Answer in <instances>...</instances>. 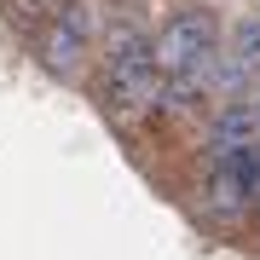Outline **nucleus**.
Segmentation results:
<instances>
[{"mask_svg": "<svg viewBox=\"0 0 260 260\" xmlns=\"http://www.w3.org/2000/svg\"><path fill=\"white\" fill-rule=\"evenodd\" d=\"M93 104L104 121L121 133H139L162 93V70H156V47H150V18L133 6L104 12V35H99V58H93Z\"/></svg>", "mask_w": 260, "mask_h": 260, "instance_id": "nucleus-1", "label": "nucleus"}, {"mask_svg": "<svg viewBox=\"0 0 260 260\" xmlns=\"http://www.w3.org/2000/svg\"><path fill=\"white\" fill-rule=\"evenodd\" d=\"M185 208L214 237L254 232L260 208V145L249 150H197L185 156Z\"/></svg>", "mask_w": 260, "mask_h": 260, "instance_id": "nucleus-2", "label": "nucleus"}, {"mask_svg": "<svg viewBox=\"0 0 260 260\" xmlns=\"http://www.w3.org/2000/svg\"><path fill=\"white\" fill-rule=\"evenodd\" d=\"M99 35H104V6H99V0H64V6L41 23V35L29 41V58L41 64L47 81L75 87V81L93 75Z\"/></svg>", "mask_w": 260, "mask_h": 260, "instance_id": "nucleus-3", "label": "nucleus"}, {"mask_svg": "<svg viewBox=\"0 0 260 260\" xmlns=\"http://www.w3.org/2000/svg\"><path fill=\"white\" fill-rule=\"evenodd\" d=\"M150 47H156V70L162 75L203 70L208 58L225 47V18L208 0H174V6L150 23Z\"/></svg>", "mask_w": 260, "mask_h": 260, "instance_id": "nucleus-4", "label": "nucleus"}, {"mask_svg": "<svg viewBox=\"0 0 260 260\" xmlns=\"http://www.w3.org/2000/svg\"><path fill=\"white\" fill-rule=\"evenodd\" d=\"M58 6H64V0H0V23H6L18 41H35L41 23H47Z\"/></svg>", "mask_w": 260, "mask_h": 260, "instance_id": "nucleus-5", "label": "nucleus"}, {"mask_svg": "<svg viewBox=\"0 0 260 260\" xmlns=\"http://www.w3.org/2000/svg\"><path fill=\"white\" fill-rule=\"evenodd\" d=\"M249 99H254V116H260V87H254V93H249Z\"/></svg>", "mask_w": 260, "mask_h": 260, "instance_id": "nucleus-6", "label": "nucleus"}, {"mask_svg": "<svg viewBox=\"0 0 260 260\" xmlns=\"http://www.w3.org/2000/svg\"><path fill=\"white\" fill-rule=\"evenodd\" d=\"M254 237H260V208H254Z\"/></svg>", "mask_w": 260, "mask_h": 260, "instance_id": "nucleus-7", "label": "nucleus"}]
</instances>
